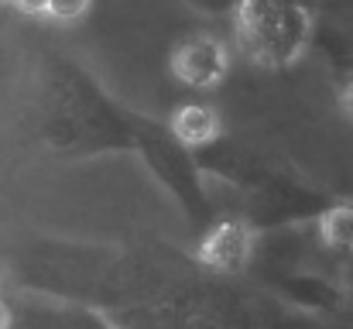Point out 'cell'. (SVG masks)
Returning <instances> with one entry per match:
<instances>
[{
  "mask_svg": "<svg viewBox=\"0 0 353 329\" xmlns=\"http://www.w3.org/2000/svg\"><path fill=\"white\" fill-rule=\"evenodd\" d=\"M236 24L247 52L261 62H288L309 38V14L299 0H243Z\"/></svg>",
  "mask_w": 353,
  "mask_h": 329,
  "instance_id": "cell-1",
  "label": "cell"
},
{
  "mask_svg": "<svg viewBox=\"0 0 353 329\" xmlns=\"http://www.w3.org/2000/svg\"><path fill=\"white\" fill-rule=\"evenodd\" d=\"M227 48L216 41V38H206V34H192L185 38L175 55H172V72L185 83V86H196V90H210L216 86L223 76H227Z\"/></svg>",
  "mask_w": 353,
  "mask_h": 329,
  "instance_id": "cell-2",
  "label": "cell"
},
{
  "mask_svg": "<svg viewBox=\"0 0 353 329\" xmlns=\"http://www.w3.org/2000/svg\"><path fill=\"white\" fill-rule=\"evenodd\" d=\"M250 254V233L240 226V223H220L206 240H203V250L199 257L220 271H236Z\"/></svg>",
  "mask_w": 353,
  "mask_h": 329,
  "instance_id": "cell-3",
  "label": "cell"
},
{
  "mask_svg": "<svg viewBox=\"0 0 353 329\" xmlns=\"http://www.w3.org/2000/svg\"><path fill=\"white\" fill-rule=\"evenodd\" d=\"M172 127H175V134H179L185 144H206V141L216 137V127H220V123H216V113L210 107L192 103V107H182L175 113Z\"/></svg>",
  "mask_w": 353,
  "mask_h": 329,
  "instance_id": "cell-4",
  "label": "cell"
},
{
  "mask_svg": "<svg viewBox=\"0 0 353 329\" xmlns=\"http://www.w3.org/2000/svg\"><path fill=\"white\" fill-rule=\"evenodd\" d=\"M323 240L336 250H353V206H336L323 217Z\"/></svg>",
  "mask_w": 353,
  "mask_h": 329,
  "instance_id": "cell-5",
  "label": "cell"
},
{
  "mask_svg": "<svg viewBox=\"0 0 353 329\" xmlns=\"http://www.w3.org/2000/svg\"><path fill=\"white\" fill-rule=\"evenodd\" d=\"M90 10V0H48V17L52 21H76Z\"/></svg>",
  "mask_w": 353,
  "mask_h": 329,
  "instance_id": "cell-6",
  "label": "cell"
},
{
  "mask_svg": "<svg viewBox=\"0 0 353 329\" xmlns=\"http://www.w3.org/2000/svg\"><path fill=\"white\" fill-rule=\"evenodd\" d=\"M21 14H31V17H41L48 10V0H10Z\"/></svg>",
  "mask_w": 353,
  "mask_h": 329,
  "instance_id": "cell-7",
  "label": "cell"
},
{
  "mask_svg": "<svg viewBox=\"0 0 353 329\" xmlns=\"http://www.w3.org/2000/svg\"><path fill=\"white\" fill-rule=\"evenodd\" d=\"M7 326V316H3V309H0V329Z\"/></svg>",
  "mask_w": 353,
  "mask_h": 329,
  "instance_id": "cell-8",
  "label": "cell"
},
{
  "mask_svg": "<svg viewBox=\"0 0 353 329\" xmlns=\"http://www.w3.org/2000/svg\"><path fill=\"white\" fill-rule=\"evenodd\" d=\"M0 3H3V0H0Z\"/></svg>",
  "mask_w": 353,
  "mask_h": 329,
  "instance_id": "cell-9",
  "label": "cell"
}]
</instances>
